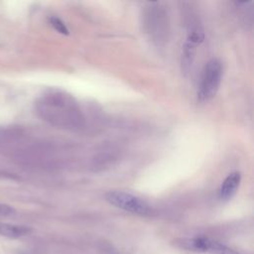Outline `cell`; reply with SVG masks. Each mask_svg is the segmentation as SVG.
Listing matches in <instances>:
<instances>
[{
	"label": "cell",
	"instance_id": "cell-1",
	"mask_svg": "<svg viewBox=\"0 0 254 254\" xmlns=\"http://www.w3.org/2000/svg\"><path fill=\"white\" fill-rule=\"evenodd\" d=\"M37 108L40 115L51 124L65 129H78L82 115L75 99L61 90H49L39 99Z\"/></svg>",
	"mask_w": 254,
	"mask_h": 254
},
{
	"label": "cell",
	"instance_id": "cell-2",
	"mask_svg": "<svg viewBox=\"0 0 254 254\" xmlns=\"http://www.w3.org/2000/svg\"><path fill=\"white\" fill-rule=\"evenodd\" d=\"M143 27L153 42L160 44L168 38L169 20L165 7L159 2H151L143 10Z\"/></svg>",
	"mask_w": 254,
	"mask_h": 254
},
{
	"label": "cell",
	"instance_id": "cell-3",
	"mask_svg": "<svg viewBox=\"0 0 254 254\" xmlns=\"http://www.w3.org/2000/svg\"><path fill=\"white\" fill-rule=\"evenodd\" d=\"M222 73V64L218 59H210L205 64L197 89V99L199 101H207L215 96L221 83Z\"/></svg>",
	"mask_w": 254,
	"mask_h": 254
},
{
	"label": "cell",
	"instance_id": "cell-4",
	"mask_svg": "<svg viewBox=\"0 0 254 254\" xmlns=\"http://www.w3.org/2000/svg\"><path fill=\"white\" fill-rule=\"evenodd\" d=\"M106 200L117 208L138 215H151L152 207L139 196L123 190H110L105 194Z\"/></svg>",
	"mask_w": 254,
	"mask_h": 254
},
{
	"label": "cell",
	"instance_id": "cell-5",
	"mask_svg": "<svg viewBox=\"0 0 254 254\" xmlns=\"http://www.w3.org/2000/svg\"><path fill=\"white\" fill-rule=\"evenodd\" d=\"M179 248L193 252H207L211 254H239L234 249L207 237L181 238L175 241Z\"/></svg>",
	"mask_w": 254,
	"mask_h": 254
},
{
	"label": "cell",
	"instance_id": "cell-6",
	"mask_svg": "<svg viewBox=\"0 0 254 254\" xmlns=\"http://www.w3.org/2000/svg\"><path fill=\"white\" fill-rule=\"evenodd\" d=\"M241 182V174L240 172H232L230 173L222 182L219 190L218 196L220 200L227 201L233 197L236 193L239 185Z\"/></svg>",
	"mask_w": 254,
	"mask_h": 254
},
{
	"label": "cell",
	"instance_id": "cell-7",
	"mask_svg": "<svg viewBox=\"0 0 254 254\" xmlns=\"http://www.w3.org/2000/svg\"><path fill=\"white\" fill-rule=\"evenodd\" d=\"M31 232V228L25 225H16L0 222V235L8 238H20Z\"/></svg>",
	"mask_w": 254,
	"mask_h": 254
},
{
	"label": "cell",
	"instance_id": "cell-8",
	"mask_svg": "<svg viewBox=\"0 0 254 254\" xmlns=\"http://www.w3.org/2000/svg\"><path fill=\"white\" fill-rule=\"evenodd\" d=\"M50 23L52 25V27L59 32L60 34L63 35H68V29L66 28V26L64 25V23L58 17H51L50 18Z\"/></svg>",
	"mask_w": 254,
	"mask_h": 254
},
{
	"label": "cell",
	"instance_id": "cell-9",
	"mask_svg": "<svg viewBox=\"0 0 254 254\" xmlns=\"http://www.w3.org/2000/svg\"><path fill=\"white\" fill-rule=\"evenodd\" d=\"M16 212L15 208L9 204L0 203V216H10Z\"/></svg>",
	"mask_w": 254,
	"mask_h": 254
},
{
	"label": "cell",
	"instance_id": "cell-10",
	"mask_svg": "<svg viewBox=\"0 0 254 254\" xmlns=\"http://www.w3.org/2000/svg\"><path fill=\"white\" fill-rule=\"evenodd\" d=\"M14 177L11 176L10 174L8 173H4V172H1L0 171V179H13Z\"/></svg>",
	"mask_w": 254,
	"mask_h": 254
}]
</instances>
